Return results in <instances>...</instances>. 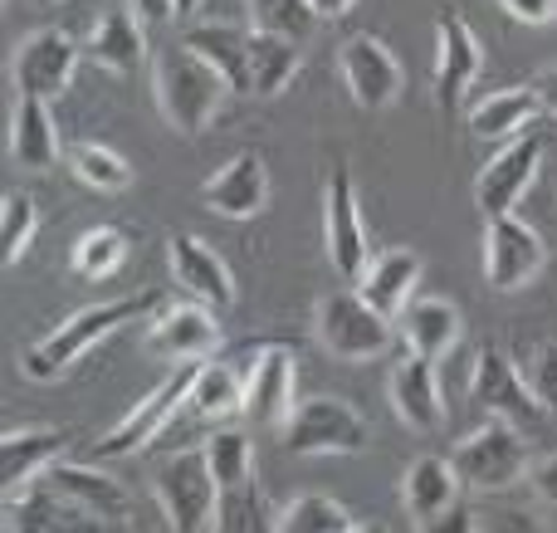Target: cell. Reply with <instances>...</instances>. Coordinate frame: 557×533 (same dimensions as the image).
Here are the masks:
<instances>
[{
	"label": "cell",
	"instance_id": "32",
	"mask_svg": "<svg viewBox=\"0 0 557 533\" xmlns=\"http://www.w3.org/2000/svg\"><path fill=\"white\" fill-rule=\"evenodd\" d=\"M127 255H133L127 231H117V225H94V231H84L74 240L69 264H74L78 280H113V274L127 264Z\"/></svg>",
	"mask_w": 557,
	"mask_h": 533
},
{
	"label": "cell",
	"instance_id": "5",
	"mask_svg": "<svg viewBox=\"0 0 557 533\" xmlns=\"http://www.w3.org/2000/svg\"><path fill=\"white\" fill-rule=\"evenodd\" d=\"M152 495H157L166 524H172L176 533L215 529V499H221V480L211 475L206 446L201 450H182V456H172L166 466H157Z\"/></svg>",
	"mask_w": 557,
	"mask_h": 533
},
{
	"label": "cell",
	"instance_id": "36",
	"mask_svg": "<svg viewBox=\"0 0 557 533\" xmlns=\"http://www.w3.org/2000/svg\"><path fill=\"white\" fill-rule=\"evenodd\" d=\"M278 533H362L352 515L333 495H298L288 509H278Z\"/></svg>",
	"mask_w": 557,
	"mask_h": 533
},
{
	"label": "cell",
	"instance_id": "12",
	"mask_svg": "<svg viewBox=\"0 0 557 533\" xmlns=\"http://www.w3.org/2000/svg\"><path fill=\"white\" fill-rule=\"evenodd\" d=\"M298 368H294V352L270 343V348L255 352V362L245 368V407L240 417L250 421L255 431H284V421L294 417L298 397Z\"/></svg>",
	"mask_w": 557,
	"mask_h": 533
},
{
	"label": "cell",
	"instance_id": "13",
	"mask_svg": "<svg viewBox=\"0 0 557 533\" xmlns=\"http://www.w3.org/2000/svg\"><path fill=\"white\" fill-rule=\"evenodd\" d=\"M337 69H343L347 98H352L362 113H382L401 98V64L396 54L372 35H352L343 49H337Z\"/></svg>",
	"mask_w": 557,
	"mask_h": 533
},
{
	"label": "cell",
	"instance_id": "41",
	"mask_svg": "<svg viewBox=\"0 0 557 533\" xmlns=\"http://www.w3.org/2000/svg\"><path fill=\"white\" fill-rule=\"evenodd\" d=\"M529 489L539 495V505L557 509V456H543L529 466Z\"/></svg>",
	"mask_w": 557,
	"mask_h": 533
},
{
	"label": "cell",
	"instance_id": "3",
	"mask_svg": "<svg viewBox=\"0 0 557 533\" xmlns=\"http://www.w3.org/2000/svg\"><path fill=\"white\" fill-rule=\"evenodd\" d=\"M392 323L362 289H333L313 309V338L337 362H372L392 348Z\"/></svg>",
	"mask_w": 557,
	"mask_h": 533
},
{
	"label": "cell",
	"instance_id": "46",
	"mask_svg": "<svg viewBox=\"0 0 557 533\" xmlns=\"http://www.w3.org/2000/svg\"><path fill=\"white\" fill-rule=\"evenodd\" d=\"M201 10V0H176V15H196Z\"/></svg>",
	"mask_w": 557,
	"mask_h": 533
},
{
	"label": "cell",
	"instance_id": "47",
	"mask_svg": "<svg viewBox=\"0 0 557 533\" xmlns=\"http://www.w3.org/2000/svg\"><path fill=\"white\" fill-rule=\"evenodd\" d=\"M39 5H54V0H39Z\"/></svg>",
	"mask_w": 557,
	"mask_h": 533
},
{
	"label": "cell",
	"instance_id": "14",
	"mask_svg": "<svg viewBox=\"0 0 557 533\" xmlns=\"http://www.w3.org/2000/svg\"><path fill=\"white\" fill-rule=\"evenodd\" d=\"M221 348V313L211 303H172L147 323V352L166 362H206Z\"/></svg>",
	"mask_w": 557,
	"mask_h": 533
},
{
	"label": "cell",
	"instance_id": "6",
	"mask_svg": "<svg viewBox=\"0 0 557 533\" xmlns=\"http://www.w3.org/2000/svg\"><path fill=\"white\" fill-rule=\"evenodd\" d=\"M372 441L367 417L343 397H308L284 421V446L294 456H357Z\"/></svg>",
	"mask_w": 557,
	"mask_h": 533
},
{
	"label": "cell",
	"instance_id": "17",
	"mask_svg": "<svg viewBox=\"0 0 557 533\" xmlns=\"http://www.w3.org/2000/svg\"><path fill=\"white\" fill-rule=\"evenodd\" d=\"M166 264H172V280L186 299L211 303L215 313L235 309V274L201 235H172L166 240Z\"/></svg>",
	"mask_w": 557,
	"mask_h": 533
},
{
	"label": "cell",
	"instance_id": "33",
	"mask_svg": "<svg viewBox=\"0 0 557 533\" xmlns=\"http://www.w3.org/2000/svg\"><path fill=\"white\" fill-rule=\"evenodd\" d=\"M64 166L94 191H127L133 186V166H127L123 152L103 142H69L64 147Z\"/></svg>",
	"mask_w": 557,
	"mask_h": 533
},
{
	"label": "cell",
	"instance_id": "8",
	"mask_svg": "<svg viewBox=\"0 0 557 533\" xmlns=\"http://www.w3.org/2000/svg\"><path fill=\"white\" fill-rule=\"evenodd\" d=\"M543 264H548V245L529 221H519L513 211L484 221V284L490 289L499 294L529 289L543 274Z\"/></svg>",
	"mask_w": 557,
	"mask_h": 533
},
{
	"label": "cell",
	"instance_id": "19",
	"mask_svg": "<svg viewBox=\"0 0 557 533\" xmlns=\"http://www.w3.org/2000/svg\"><path fill=\"white\" fill-rule=\"evenodd\" d=\"M201 201L225 221H250L270 206V172L260 152H235L215 176H206Z\"/></svg>",
	"mask_w": 557,
	"mask_h": 533
},
{
	"label": "cell",
	"instance_id": "20",
	"mask_svg": "<svg viewBox=\"0 0 557 533\" xmlns=\"http://www.w3.org/2000/svg\"><path fill=\"white\" fill-rule=\"evenodd\" d=\"M69 533V529H98L94 515L74 505L69 495H59L45 475L29 480L25 489L5 495V533Z\"/></svg>",
	"mask_w": 557,
	"mask_h": 533
},
{
	"label": "cell",
	"instance_id": "25",
	"mask_svg": "<svg viewBox=\"0 0 557 533\" xmlns=\"http://www.w3.org/2000/svg\"><path fill=\"white\" fill-rule=\"evenodd\" d=\"M64 450V431L54 426H25V431H5L0 436V485L25 489L29 480H39Z\"/></svg>",
	"mask_w": 557,
	"mask_h": 533
},
{
	"label": "cell",
	"instance_id": "11",
	"mask_svg": "<svg viewBox=\"0 0 557 533\" xmlns=\"http://www.w3.org/2000/svg\"><path fill=\"white\" fill-rule=\"evenodd\" d=\"M84 59V45L64 29L45 25L35 35L20 39L15 59H10V78H15V94L29 98H59L69 84H74V69Z\"/></svg>",
	"mask_w": 557,
	"mask_h": 533
},
{
	"label": "cell",
	"instance_id": "18",
	"mask_svg": "<svg viewBox=\"0 0 557 533\" xmlns=\"http://www.w3.org/2000/svg\"><path fill=\"white\" fill-rule=\"evenodd\" d=\"M386 401H392L396 421L406 431H431L445 426V397H441V377H435V358H421V352H406L401 362L386 377Z\"/></svg>",
	"mask_w": 557,
	"mask_h": 533
},
{
	"label": "cell",
	"instance_id": "23",
	"mask_svg": "<svg viewBox=\"0 0 557 533\" xmlns=\"http://www.w3.org/2000/svg\"><path fill=\"white\" fill-rule=\"evenodd\" d=\"M59 133L54 117H49V98H29L15 94V108H10V162L25 166V172H49L59 162Z\"/></svg>",
	"mask_w": 557,
	"mask_h": 533
},
{
	"label": "cell",
	"instance_id": "9",
	"mask_svg": "<svg viewBox=\"0 0 557 533\" xmlns=\"http://www.w3.org/2000/svg\"><path fill=\"white\" fill-rule=\"evenodd\" d=\"M543 152H548V137L543 133H519L480 166V176H474V206H480L484 221L509 215L513 206L529 196L533 176H539V166H543Z\"/></svg>",
	"mask_w": 557,
	"mask_h": 533
},
{
	"label": "cell",
	"instance_id": "28",
	"mask_svg": "<svg viewBox=\"0 0 557 533\" xmlns=\"http://www.w3.org/2000/svg\"><path fill=\"white\" fill-rule=\"evenodd\" d=\"M240 407H245L240 362H231V358L201 362L196 382H191V397H186V411H191L196 421H225V417H240Z\"/></svg>",
	"mask_w": 557,
	"mask_h": 533
},
{
	"label": "cell",
	"instance_id": "45",
	"mask_svg": "<svg viewBox=\"0 0 557 533\" xmlns=\"http://www.w3.org/2000/svg\"><path fill=\"white\" fill-rule=\"evenodd\" d=\"M352 5H357V0H313V10H318L323 20H343Z\"/></svg>",
	"mask_w": 557,
	"mask_h": 533
},
{
	"label": "cell",
	"instance_id": "44",
	"mask_svg": "<svg viewBox=\"0 0 557 533\" xmlns=\"http://www.w3.org/2000/svg\"><path fill=\"white\" fill-rule=\"evenodd\" d=\"M533 94H539V103L557 117V64H548L539 78H533Z\"/></svg>",
	"mask_w": 557,
	"mask_h": 533
},
{
	"label": "cell",
	"instance_id": "43",
	"mask_svg": "<svg viewBox=\"0 0 557 533\" xmlns=\"http://www.w3.org/2000/svg\"><path fill=\"white\" fill-rule=\"evenodd\" d=\"M465 529H480V524H474V515L465 505H455V509H445V515L435 519L425 533H465Z\"/></svg>",
	"mask_w": 557,
	"mask_h": 533
},
{
	"label": "cell",
	"instance_id": "29",
	"mask_svg": "<svg viewBox=\"0 0 557 533\" xmlns=\"http://www.w3.org/2000/svg\"><path fill=\"white\" fill-rule=\"evenodd\" d=\"M186 45H191L206 64L221 69L225 84H231V94H255L250 88V29H240V25H196L191 35H186Z\"/></svg>",
	"mask_w": 557,
	"mask_h": 533
},
{
	"label": "cell",
	"instance_id": "22",
	"mask_svg": "<svg viewBox=\"0 0 557 533\" xmlns=\"http://www.w3.org/2000/svg\"><path fill=\"white\" fill-rule=\"evenodd\" d=\"M460 475H455V460L445 456H416L401 475V509L416 529H431L445 509L460 505Z\"/></svg>",
	"mask_w": 557,
	"mask_h": 533
},
{
	"label": "cell",
	"instance_id": "35",
	"mask_svg": "<svg viewBox=\"0 0 557 533\" xmlns=\"http://www.w3.org/2000/svg\"><path fill=\"white\" fill-rule=\"evenodd\" d=\"M274 524H278V515L270 509V499H264V489L255 480L221 489V499H215V529H225V533H264Z\"/></svg>",
	"mask_w": 557,
	"mask_h": 533
},
{
	"label": "cell",
	"instance_id": "27",
	"mask_svg": "<svg viewBox=\"0 0 557 533\" xmlns=\"http://www.w3.org/2000/svg\"><path fill=\"white\" fill-rule=\"evenodd\" d=\"M416 284H421V255L416 250H386L367 264V274L357 280V289H362L386 319H401V309L411 303Z\"/></svg>",
	"mask_w": 557,
	"mask_h": 533
},
{
	"label": "cell",
	"instance_id": "26",
	"mask_svg": "<svg viewBox=\"0 0 557 533\" xmlns=\"http://www.w3.org/2000/svg\"><path fill=\"white\" fill-rule=\"evenodd\" d=\"M396 323H401L406 352H421V358H435V362L460 343V309L450 299H411Z\"/></svg>",
	"mask_w": 557,
	"mask_h": 533
},
{
	"label": "cell",
	"instance_id": "15",
	"mask_svg": "<svg viewBox=\"0 0 557 533\" xmlns=\"http://www.w3.org/2000/svg\"><path fill=\"white\" fill-rule=\"evenodd\" d=\"M484 49L480 35L470 29V20L460 10H441L435 20V74H431V98L441 108H455L465 98V88L480 78Z\"/></svg>",
	"mask_w": 557,
	"mask_h": 533
},
{
	"label": "cell",
	"instance_id": "34",
	"mask_svg": "<svg viewBox=\"0 0 557 533\" xmlns=\"http://www.w3.org/2000/svg\"><path fill=\"white\" fill-rule=\"evenodd\" d=\"M245 10H250V29L284 35V39H294V45H308L313 29L323 25L313 0H245Z\"/></svg>",
	"mask_w": 557,
	"mask_h": 533
},
{
	"label": "cell",
	"instance_id": "42",
	"mask_svg": "<svg viewBox=\"0 0 557 533\" xmlns=\"http://www.w3.org/2000/svg\"><path fill=\"white\" fill-rule=\"evenodd\" d=\"M127 10H133L143 25H162V20L176 15V0H127Z\"/></svg>",
	"mask_w": 557,
	"mask_h": 533
},
{
	"label": "cell",
	"instance_id": "4",
	"mask_svg": "<svg viewBox=\"0 0 557 533\" xmlns=\"http://www.w3.org/2000/svg\"><path fill=\"white\" fill-rule=\"evenodd\" d=\"M455 475L465 489L474 495H494V489H509L529 475V446L519 436V421L509 417H490L480 431L455 446Z\"/></svg>",
	"mask_w": 557,
	"mask_h": 533
},
{
	"label": "cell",
	"instance_id": "40",
	"mask_svg": "<svg viewBox=\"0 0 557 533\" xmlns=\"http://www.w3.org/2000/svg\"><path fill=\"white\" fill-rule=\"evenodd\" d=\"M499 10L519 25H553L557 20V0H499Z\"/></svg>",
	"mask_w": 557,
	"mask_h": 533
},
{
	"label": "cell",
	"instance_id": "37",
	"mask_svg": "<svg viewBox=\"0 0 557 533\" xmlns=\"http://www.w3.org/2000/svg\"><path fill=\"white\" fill-rule=\"evenodd\" d=\"M35 231H39V211L25 191H5L0 196V255L5 264H20L25 250L35 245Z\"/></svg>",
	"mask_w": 557,
	"mask_h": 533
},
{
	"label": "cell",
	"instance_id": "2",
	"mask_svg": "<svg viewBox=\"0 0 557 533\" xmlns=\"http://www.w3.org/2000/svg\"><path fill=\"white\" fill-rule=\"evenodd\" d=\"M225 94H231L225 74L215 64H206L186 39L182 45L157 49V59H152V98H157V108H162L166 127H176V133H186V137L206 133V127L215 123V113H221Z\"/></svg>",
	"mask_w": 557,
	"mask_h": 533
},
{
	"label": "cell",
	"instance_id": "38",
	"mask_svg": "<svg viewBox=\"0 0 557 533\" xmlns=\"http://www.w3.org/2000/svg\"><path fill=\"white\" fill-rule=\"evenodd\" d=\"M206 460H211V475L221 480V489L255 480V446L245 431H215L206 441Z\"/></svg>",
	"mask_w": 557,
	"mask_h": 533
},
{
	"label": "cell",
	"instance_id": "21",
	"mask_svg": "<svg viewBox=\"0 0 557 533\" xmlns=\"http://www.w3.org/2000/svg\"><path fill=\"white\" fill-rule=\"evenodd\" d=\"M45 480L59 489V495L74 499L84 515H94L98 524H127V515H133L127 489L98 466H84V460H54V466L45 470Z\"/></svg>",
	"mask_w": 557,
	"mask_h": 533
},
{
	"label": "cell",
	"instance_id": "30",
	"mask_svg": "<svg viewBox=\"0 0 557 533\" xmlns=\"http://www.w3.org/2000/svg\"><path fill=\"white\" fill-rule=\"evenodd\" d=\"M539 94L529 88H499V94L480 98V103L470 108V133L474 137H494V142H509V137H519L523 127L539 117Z\"/></svg>",
	"mask_w": 557,
	"mask_h": 533
},
{
	"label": "cell",
	"instance_id": "31",
	"mask_svg": "<svg viewBox=\"0 0 557 533\" xmlns=\"http://www.w3.org/2000/svg\"><path fill=\"white\" fill-rule=\"evenodd\" d=\"M298 74V45L284 35L250 29V88L255 98H278Z\"/></svg>",
	"mask_w": 557,
	"mask_h": 533
},
{
	"label": "cell",
	"instance_id": "24",
	"mask_svg": "<svg viewBox=\"0 0 557 533\" xmlns=\"http://www.w3.org/2000/svg\"><path fill=\"white\" fill-rule=\"evenodd\" d=\"M84 59H94L98 69L108 74H133L137 64L147 59V35H143V20L133 10H108L103 20H94L84 39Z\"/></svg>",
	"mask_w": 557,
	"mask_h": 533
},
{
	"label": "cell",
	"instance_id": "7",
	"mask_svg": "<svg viewBox=\"0 0 557 533\" xmlns=\"http://www.w3.org/2000/svg\"><path fill=\"white\" fill-rule=\"evenodd\" d=\"M196 368L201 362H176L172 377H162L152 392H147L143 401H137L133 411H127L123 421H117L113 431H108L103 441L94 446L98 460H123V456H137V450H147L157 436H162L166 426H172V417L186 407V397H191V382H196Z\"/></svg>",
	"mask_w": 557,
	"mask_h": 533
},
{
	"label": "cell",
	"instance_id": "1",
	"mask_svg": "<svg viewBox=\"0 0 557 533\" xmlns=\"http://www.w3.org/2000/svg\"><path fill=\"white\" fill-rule=\"evenodd\" d=\"M162 303V294H127V299H108V303H88L74 319H64L54 333H45L39 343H29L25 358H20V372L29 382H59L78 358L98 348L103 338H113L123 323H137L143 313H152Z\"/></svg>",
	"mask_w": 557,
	"mask_h": 533
},
{
	"label": "cell",
	"instance_id": "10",
	"mask_svg": "<svg viewBox=\"0 0 557 533\" xmlns=\"http://www.w3.org/2000/svg\"><path fill=\"white\" fill-rule=\"evenodd\" d=\"M323 245L333 270L347 284H357L372 264V245H367V225H362V206H357V182L347 166H333L323 186Z\"/></svg>",
	"mask_w": 557,
	"mask_h": 533
},
{
	"label": "cell",
	"instance_id": "39",
	"mask_svg": "<svg viewBox=\"0 0 557 533\" xmlns=\"http://www.w3.org/2000/svg\"><path fill=\"white\" fill-rule=\"evenodd\" d=\"M523 377H529L533 397H539L543 417H557V338L539 343L533 348V358L523 362Z\"/></svg>",
	"mask_w": 557,
	"mask_h": 533
},
{
	"label": "cell",
	"instance_id": "16",
	"mask_svg": "<svg viewBox=\"0 0 557 533\" xmlns=\"http://www.w3.org/2000/svg\"><path fill=\"white\" fill-rule=\"evenodd\" d=\"M470 401L480 411H490V417H509V421L543 417V407H539V397H533L523 368L504 348H480L474 372H470Z\"/></svg>",
	"mask_w": 557,
	"mask_h": 533
}]
</instances>
